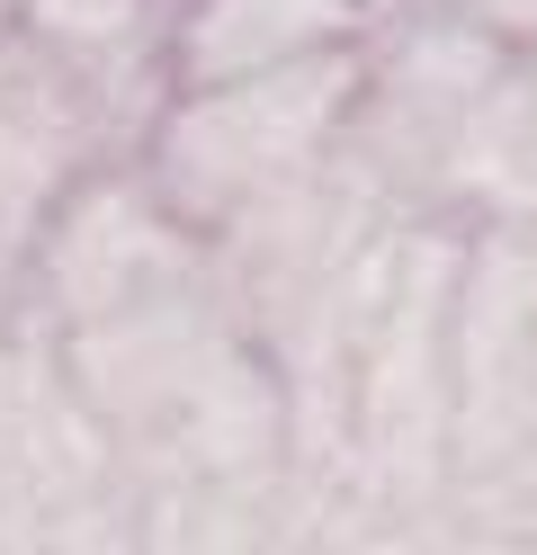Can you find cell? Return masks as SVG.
I'll use <instances>...</instances> for the list:
<instances>
[{
  "mask_svg": "<svg viewBox=\"0 0 537 555\" xmlns=\"http://www.w3.org/2000/svg\"><path fill=\"white\" fill-rule=\"evenodd\" d=\"M368 37L358 0H189L162 46V81L197 90V81H242V73H278L305 54H341Z\"/></svg>",
  "mask_w": 537,
  "mask_h": 555,
  "instance_id": "3957f363",
  "label": "cell"
},
{
  "mask_svg": "<svg viewBox=\"0 0 537 555\" xmlns=\"http://www.w3.org/2000/svg\"><path fill=\"white\" fill-rule=\"evenodd\" d=\"M117 54H135V46H117ZM117 54H72V46L27 37V27L0 37V278L46 233L72 170L99 153L107 108H117L107 99Z\"/></svg>",
  "mask_w": 537,
  "mask_h": 555,
  "instance_id": "7a4b0ae2",
  "label": "cell"
},
{
  "mask_svg": "<svg viewBox=\"0 0 537 555\" xmlns=\"http://www.w3.org/2000/svg\"><path fill=\"white\" fill-rule=\"evenodd\" d=\"M143 18H153V0H27L18 27L72 54H117V46H143Z\"/></svg>",
  "mask_w": 537,
  "mask_h": 555,
  "instance_id": "277c9868",
  "label": "cell"
},
{
  "mask_svg": "<svg viewBox=\"0 0 537 555\" xmlns=\"http://www.w3.org/2000/svg\"><path fill=\"white\" fill-rule=\"evenodd\" d=\"M358 90H368L358 46L278 63V73H242V81L162 90L153 126H143V189L179 233L242 224L341 144V126L358 117Z\"/></svg>",
  "mask_w": 537,
  "mask_h": 555,
  "instance_id": "6da1fadb",
  "label": "cell"
},
{
  "mask_svg": "<svg viewBox=\"0 0 537 555\" xmlns=\"http://www.w3.org/2000/svg\"><path fill=\"white\" fill-rule=\"evenodd\" d=\"M457 18L475 27V37H493V46H537V0H457Z\"/></svg>",
  "mask_w": 537,
  "mask_h": 555,
  "instance_id": "5b68a950",
  "label": "cell"
},
{
  "mask_svg": "<svg viewBox=\"0 0 537 555\" xmlns=\"http://www.w3.org/2000/svg\"><path fill=\"white\" fill-rule=\"evenodd\" d=\"M27 18V0H0V37H10V27Z\"/></svg>",
  "mask_w": 537,
  "mask_h": 555,
  "instance_id": "8992f818",
  "label": "cell"
}]
</instances>
